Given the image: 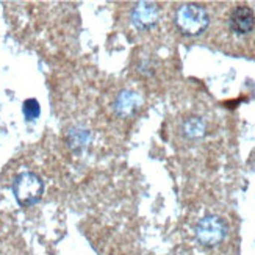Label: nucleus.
<instances>
[{
	"instance_id": "nucleus-1",
	"label": "nucleus",
	"mask_w": 255,
	"mask_h": 255,
	"mask_svg": "<svg viewBox=\"0 0 255 255\" xmlns=\"http://www.w3.org/2000/svg\"><path fill=\"white\" fill-rule=\"evenodd\" d=\"M175 25L183 35L197 36L202 35L210 24L207 9L197 3H183L175 11Z\"/></svg>"
},
{
	"instance_id": "nucleus-2",
	"label": "nucleus",
	"mask_w": 255,
	"mask_h": 255,
	"mask_svg": "<svg viewBox=\"0 0 255 255\" xmlns=\"http://www.w3.org/2000/svg\"><path fill=\"white\" fill-rule=\"evenodd\" d=\"M44 193V183L35 172H20L13 182V194L20 207L28 208L38 204Z\"/></svg>"
},
{
	"instance_id": "nucleus-3",
	"label": "nucleus",
	"mask_w": 255,
	"mask_h": 255,
	"mask_svg": "<svg viewBox=\"0 0 255 255\" xmlns=\"http://www.w3.org/2000/svg\"><path fill=\"white\" fill-rule=\"evenodd\" d=\"M196 240L201 243L205 248H213L218 246L227 235V226L223 221V218H219L216 215H208L204 216L199 223L196 224L194 229Z\"/></svg>"
},
{
	"instance_id": "nucleus-4",
	"label": "nucleus",
	"mask_w": 255,
	"mask_h": 255,
	"mask_svg": "<svg viewBox=\"0 0 255 255\" xmlns=\"http://www.w3.org/2000/svg\"><path fill=\"white\" fill-rule=\"evenodd\" d=\"M130 19L138 30H150L158 24L160 8L152 2H138L131 9Z\"/></svg>"
},
{
	"instance_id": "nucleus-5",
	"label": "nucleus",
	"mask_w": 255,
	"mask_h": 255,
	"mask_svg": "<svg viewBox=\"0 0 255 255\" xmlns=\"http://www.w3.org/2000/svg\"><path fill=\"white\" fill-rule=\"evenodd\" d=\"M230 30L237 35H248L254 30L255 25V16L254 11L249 6H238L232 11L229 19Z\"/></svg>"
},
{
	"instance_id": "nucleus-6",
	"label": "nucleus",
	"mask_w": 255,
	"mask_h": 255,
	"mask_svg": "<svg viewBox=\"0 0 255 255\" xmlns=\"http://www.w3.org/2000/svg\"><path fill=\"white\" fill-rule=\"evenodd\" d=\"M142 104V99L135 91H123L119 93L115 101V112L121 118H130L135 115Z\"/></svg>"
},
{
	"instance_id": "nucleus-7",
	"label": "nucleus",
	"mask_w": 255,
	"mask_h": 255,
	"mask_svg": "<svg viewBox=\"0 0 255 255\" xmlns=\"http://www.w3.org/2000/svg\"><path fill=\"white\" fill-rule=\"evenodd\" d=\"M207 130V124L202 118H188L183 126H182V133L188 138V139H199L205 135Z\"/></svg>"
},
{
	"instance_id": "nucleus-8",
	"label": "nucleus",
	"mask_w": 255,
	"mask_h": 255,
	"mask_svg": "<svg viewBox=\"0 0 255 255\" xmlns=\"http://www.w3.org/2000/svg\"><path fill=\"white\" fill-rule=\"evenodd\" d=\"M68 142L74 152H80L90 142V131L83 127H74L68 133Z\"/></svg>"
},
{
	"instance_id": "nucleus-9",
	"label": "nucleus",
	"mask_w": 255,
	"mask_h": 255,
	"mask_svg": "<svg viewBox=\"0 0 255 255\" xmlns=\"http://www.w3.org/2000/svg\"><path fill=\"white\" fill-rule=\"evenodd\" d=\"M22 112H24V116L27 121H35L39 118L41 115V108L36 99H28V101L24 102V107H22Z\"/></svg>"
}]
</instances>
